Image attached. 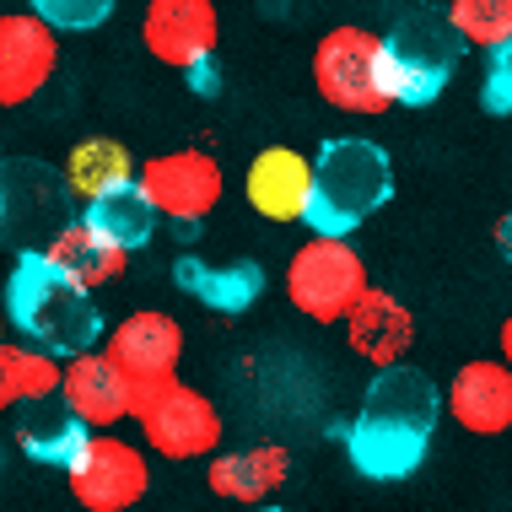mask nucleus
Wrapping results in <instances>:
<instances>
[{
	"label": "nucleus",
	"instance_id": "ddd939ff",
	"mask_svg": "<svg viewBox=\"0 0 512 512\" xmlns=\"http://www.w3.org/2000/svg\"><path fill=\"white\" fill-rule=\"evenodd\" d=\"M103 351L130 372L135 383H168L178 378V362H184V324L173 313L141 308L130 318H119V329L103 335Z\"/></svg>",
	"mask_w": 512,
	"mask_h": 512
},
{
	"label": "nucleus",
	"instance_id": "cd10ccee",
	"mask_svg": "<svg viewBox=\"0 0 512 512\" xmlns=\"http://www.w3.org/2000/svg\"><path fill=\"white\" fill-rule=\"evenodd\" d=\"M189 87H195V92H216V65H200V71H189Z\"/></svg>",
	"mask_w": 512,
	"mask_h": 512
},
{
	"label": "nucleus",
	"instance_id": "f3484780",
	"mask_svg": "<svg viewBox=\"0 0 512 512\" xmlns=\"http://www.w3.org/2000/svg\"><path fill=\"white\" fill-rule=\"evenodd\" d=\"M345 340H351V351L362 356L372 367H399L405 362V351L415 345V313L399 302L394 292H372L356 302V313L345 318Z\"/></svg>",
	"mask_w": 512,
	"mask_h": 512
},
{
	"label": "nucleus",
	"instance_id": "a211bd4d",
	"mask_svg": "<svg viewBox=\"0 0 512 512\" xmlns=\"http://www.w3.org/2000/svg\"><path fill=\"white\" fill-rule=\"evenodd\" d=\"M173 281L216 313H243L259 302V292H265V270L248 265V259H238V265H211V259H200V254H184L173 265Z\"/></svg>",
	"mask_w": 512,
	"mask_h": 512
},
{
	"label": "nucleus",
	"instance_id": "dca6fc26",
	"mask_svg": "<svg viewBox=\"0 0 512 512\" xmlns=\"http://www.w3.org/2000/svg\"><path fill=\"white\" fill-rule=\"evenodd\" d=\"M286 469H292V453L281 442H254L238 453H216L205 464V486L232 507H270V496L286 486Z\"/></svg>",
	"mask_w": 512,
	"mask_h": 512
},
{
	"label": "nucleus",
	"instance_id": "c756f323",
	"mask_svg": "<svg viewBox=\"0 0 512 512\" xmlns=\"http://www.w3.org/2000/svg\"><path fill=\"white\" fill-rule=\"evenodd\" d=\"M0 221H6V189H0Z\"/></svg>",
	"mask_w": 512,
	"mask_h": 512
},
{
	"label": "nucleus",
	"instance_id": "b1692460",
	"mask_svg": "<svg viewBox=\"0 0 512 512\" xmlns=\"http://www.w3.org/2000/svg\"><path fill=\"white\" fill-rule=\"evenodd\" d=\"M38 22H49L54 33H92L114 17V0H27Z\"/></svg>",
	"mask_w": 512,
	"mask_h": 512
},
{
	"label": "nucleus",
	"instance_id": "20e7f679",
	"mask_svg": "<svg viewBox=\"0 0 512 512\" xmlns=\"http://www.w3.org/2000/svg\"><path fill=\"white\" fill-rule=\"evenodd\" d=\"M313 87L318 98L340 114H389V60H383V38L367 27H329L313 49Z\"/></svg>",
	"mask_w": 512,
	"mask_h": 512
},
{
	"label": "nucleus",
	"instance_id": "4468645a",
	"mask_svg": "<svg viewBox=\"0 0 512 512\" xmlns=\"http://www.w3.org/2000/svg\"><path fill=\"white\" fill-rule=\"evenodd\" d=\"M448 415L469 437H502L512 432V367L507 362H464L442 394Z\"/></svg>",
	"mask_w": 512,
	"mask_h": 512
},
{
	"label": "nucleus",
	"instance_id": "9b49d317",
	"mask_svg": "<svg viewBox=\"0 0 512 512\" xmlns=\"http://www.w3.org/2000/svg\"><path fill=\"white\" fill-rule=\"evenodd\" d=\"M60 65V38L33 11H6L0 17V108H22L49 87Z\"/></svg>",
	"mask_w": 512,
	"mask_h": 512
},
{
	"label": "nucleus",
	"instance_id": "0eeeda50",
	"mask_svg": "<svg viewBox=\"0 0 512 512\" xmlns=\"http://www.w3.org/2000/svg\"><path fill=\"white\" fill-rule=\"evenodd\" d=\"M135 426H141V442L162 459H216L221 448V410L189 383H146L135 394Z\"/></svg>",
	"mask_w": 512,
	"mask_h": 512
},
{
	"label": "nucleus",
	"instance_id": "2f4dec72",
	"mask_svg": "<svg viewBox=\"0 0 512 512\" xmlns=\"http://www.w3.org/2000/svg\"><path fill=\"white\" fill-rule=\"evenodd\" d=\"M254 512H286V507H254Z\"/></svg>",
	"mask_w": 512,
	"mask_h": 512
},
{
	"label": "nucleus",
	"instance_id": "7ed1b4c3",
	"mask_svg": "<svg viewBox=\"0 0 512 512\" xmlns=\"http://www.w3.org/2000/svg\"><path fill=\"white\" fill-rule=\"evenodd\" d=\"M389 195H394V162L378 141H367V135L324 141L313 157V200H308L313 238H351L372 211L389 205Z\"/></svg>",
	"mask_w": 512,
	"mask_h": 512
},
{
	"label": "nucleus",
	"instance_id": "bb28decb",
	"mask_svg": "<svg viewBox=\"0 0 512 512\" xmlns=\"http://www.w3.org/2000/svg\"><path fill=\"white\" fill-rule=\"evenodd\" d=\"M496 254H502L507 265H512V211H507L502 221H496Z\"/></svg>",
	"mask_w": 512,
	"mask_h": 512
},
{
	"label": "nucleus",
	"instance_id": "423d86ee",
	"mask_svg": "<svg viewBox=\"0 0 512 512\" xmlns=\"http://www.w3.org/2000/svg\"><path fill=\"white\" fill-rule=\"evenodd\" d=\"M367 292V265L345 238H308L286 265V297L313 324H345Z\"/></svg>",
	"mask_w": 512,
	"mask_h": 512
},
{
	"label": "nucleus",
	"instance_id": "aec40b11",
	"mask_svg": "<svg viewBox=\"0 0 512 512\" xmlns=\"http://www.w3.org/2000/svg\"><path fill=\"white\" fill-rule=\"evenodd\" d=\"M54 399H44V405H22L17 415V448L27 453L33 464H44V469H71L76 464V453L92 442V426L81 421V415L71 410H49Z\"/></svg>",
	"mask_w": 512,
	"mask_h": 512
},
{
	"label": "nucleus",
	"instance_id": "1a4fd4ad",
	"mask_svg": "<svg viewBox=\"0 0 512 512\" xmlns=\"http://www.w3.org/2000/svg\"><path fill=\"white\" fill-rule=\"evenodd\" d=\"M135 189L151 200L157 216L195 227V221H205L221 205L227 178H221V162L211 157V151H162V157L141 162Z\"/></svg>",
	"mask_w": 512,
	"mask_h": 512
},
{
	"label": "nucleus",
	"instance_id": "f8f14e48",
	"mask_svg": "<svg viewBox=\"0 0 512 512\" xmlns=\"http://www.w3.org/2000/svg\"><path fill=\"white\" fill-rule=\"evenodd\" d=\"M135 394L141 383L124 372L108 351H81L65 356V383H60V405L81 415L87 426H119L135 421Z\"/></svg>",
	"mask_w": 512,
	"mask_h": 512
},
{
	"label": "nucleus",
	"instance_id": "f257e3e1",
	"mask_svg": "<svg viewBox=\"0 0 512 512\" xmlns=\"http://www.w3.org/2000/svg\"><path fill=\"white\" fill-rule=\"evenodd\" d=\"M437 410H442V394L426 372L405 362L372 372L362 410L345 426V453L367 480H405L410 469H421L426 448H432Z\"/></svg>",
	"mask_w": 512,
	"mask_h": 512
},
{
	"label": "nucleus",
	"instance_id": "39448f33",
	"mask_svg": "<svg viewBox=\"0 0 512 512\" xmlns=\"http://www.w3.org/2000/svg\"><path fill=\"white\" fill-rule=\"evenodd\" d=\"M459 54H464V38L453 33L448 11H415V17L394 22V33L383 38L394 103H405V108L437 103L453 65H459Z\"/></svg>",
	"mask_w": 512,
	"mask_h": 512
},
{
	"label": "nucleus",
	"instance_id": "6e6552de",
	"mask_svg": "<svg viewBox=\"0 0 512 512\" xmlns=\"http://www.w3.org/2000/svg\"><path fill=\"white\" fill-rule=\"evenodd\" d=\"M65 480H71V496L87 512H130L151 491V464L146 448H135V442L114 432H92V442L76 453V464L65 469Z\"/></svg>",
	"mask_w": 512,
	"mask_h": 512
},
{
	"label": "nucleus",
	"instance_id": "2eb2a0df",
	"mask_svg": "<svg viewBox=\"0 0 512 512\" xmlns=\"http://www.w3.org/2000/svg\"><path fill=\"white\" fill-rule=\"evenodd\" d=\"M248 205L265 221H308V200H313V162L292 146H265L248 162V184H243Z\"/></svg>",
	"mask_w": 512,
	"mask_h": 512
},
{
	"label": "nucleus",
	"instance_id": "393cba45",
	"mask_svg": "<svg viewBox=\"0 0 512 512\" xmlns=\"http://www.w3.org/2000/svg\"><path fill=\"white\" fill-rule=\"evenodd\" d=\"M486 108L491 114H512V38L502 49H491V71H486Z\"/></svg>",
	"mask_w": 512,
	"mask_h": 512
},
{
	"label": "nucleus",
	"instance_id": "f03ea898",
	"mask_svg": "<svg viewBox=\"0 0 512 512\" xmlns=\"http://www.w3.org/2000/svg\"><path fill=\"white\" fill-rule=\"evenodd\" d=\"M6 324L22 340L44 345L54 356L103 351V313L87 286H76L44 248L17 254L6 275Z\"/></svg>",
	"mask_w": 512,
	"mask_h": 512
},
{
	"label": "nucleus",
	"instance_id": "c85d7f7f",
	"mask_svg": "<svg viewBox=\"0 0 512 512\" xmlns=\"http://www.w3.org/2000/svg\"><path fill=\"white\" fill-rule=\"evenodd\" d=\"M496 345H502V362L512 367V313L502 318V329H496Z\"/></svg>",
	"mask_w": 512,
	"mask_h": 512
},
{
	"label": "nucleus",
	"instance_id": "473e14b6",
	"mask_svg": "<svg viewBox=\"0 0 512 512\" xmlns=\"http://www.w3.org/2000/svg\"><path fill=\"white\" fill-rule=\"evenodd\" d=\"M243 6H254V0H243Z\"/></svg>",
	"mask_w": 512,
	"mask_h": 512
},
{
	"label": "nucleus",
	"instance_id": "7c9ffc66",
	"mask_svg": "<svg viewBox=\"0 0 512 512\" xmlns=\"http://www.w3.org/2000/svg\"><path fill=\"white\" fill-rule=\"evenodd\" d=\"M0 335H6V308H0Z\"/></svg>",
	"mask_w": 512,
	"mask_h": 512
},
{
	"label": "nucleus",
	"instance_id": "9d476101",
	"mask_svg": "<svg viewBox=\"0 0 512 512\" xmlns=\"http://www.w3.org/2000/svg\"><path fill=\"white\" fill-rule=\"evenodd\" d=\"M141 38L146 54L173 71H200L216 60V38H221V17L216 0H146L141 17Z\"/></svg>",
	"mask_w": 512,
	"mask_h": 512
},
{
	"label": "nucleus",
	"instance_id": "5701e85b",
	"mask_svg": "<svg viewBox=\"0 0 512 512\" xmlns=\"http://www.w3.org/2000/svg\"><path fill=\"white\" fill-rule=\"evenodd\" d=\"M448 22L464 44L502 49L512 38V0H448Z\"/></svg>",
	"mask_w": 512,
	"mask_h": 512
},
{
	"label": "nucleus",
	"instance_id": "4be33fe9",
	"mask_svg": "<svg viewBox=\"0 0 512 512\" xmlns=\"http://www.w3.org/2000/svg\"><path fill=\"white\" fill-rule=\"evenodd\" d=\"M87 221L103 232L108 243H119L124 254H135V248L151 243V232H157V211H151V200L135 184L119 189V195H108V200H92Z\"/></svg>",
	"mask_w": 512,
	"mask_h": 512
},
{
	"label": "nucleus",
	"instance_id": "6ab92c4d",
	"mask_svg": "<svg viewBox=\"0 0 512 512\" xmlns=\"http://www.w3.org/2000/svg\"><path fill=\"white\" fill-rule=\"evenodd\" d=\"M44 254H49V259H54V265H60L65 275H71L76 286H87V292H98V286L119 281V275L130 270V254H124L119 243H108V238H103L98 227H92L87 216L54 232V243L44 248Z\"/></svg>",
	"mask_w": 512,
	"mask_h": 512
},
{
	"label": "nucleus",
	"instance_id": "a878e982",
	"mask_svg": "<svg viewBox=\"0 0 512 512\" xmlns=\"http://www.w3.org/2000/svg\"><path fill=\"white\" fill-rule=\"evenodd\" d=\"M22 405V383H17V345L0 340V415Z\"/></svg>",
	"mask_w": 512,
	"mask_h": 512
},
{
	"label": "nucleus",
	"instance_id": "412c9836",
	"mask_svg": "<svg viewBox=\"0 0 512 512\" xmlns=\"http://www.w3.org/2000/svg\"><path fill=\"white\" fill-rule=\"evenodd\" d=\"M135 173H141V162H135L119 141H108V135L76 141L71 157H65V184H71V195H81L87 205L119 195V189H130Z\"/></svg>",
	"mask_w": 512,
	"mask_h": 512
}]
</instances>
